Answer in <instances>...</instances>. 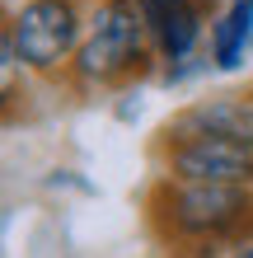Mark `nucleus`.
I'll use <instances>...</instances> for the list:
<instances>
[{"mask_svg":"<svg viewBox=\"0 0 253 258\" xmlns=\"http://www.w3.org/2000/svg\"><path fill=\"white\" fill-rule=\"evenodd\" d=\"M145 225L169 253L206 249V244L234 249L253 239V188L155 178L145 192Z\"/></svg>","mask_w":253,"mask_h":258,"instance_id":"f257e3e1","label":"nucleus"},{"mask_svg":"<svg viewBox=\"0 0 253 258\" xmlns=\"http://www.w3.org/2000/svg\"><path fill=\"white\" fill-rule=\"evenodd\" d=\"M159 71L145 33L141 0H89V28L66 71V85L80 94L99 89H127L136 80H150Z\"/></svg>","mask_w":253,"mask_h":258,"instance_id":"f03ea898","label":"nucleus"},{"mask_svg":"<svg viewBox=\"0 0 253 258\" xmlns=\"http://www.w3.org/2000/svg\"><path fill=\"white\" fill-rule=\"evenodd\" d=\"M89 28V0H19L5 14L0 61L38 80H66Z\"/></svg>","mask_w":253,"mask_h":258,"instance_id":"7ed1b4c3","label":"nucleus"},{"mask_svg":"<svg viewBox=\"0 0 253 258\" xmlns=\"http://www.w3.org/2000/svg\"><path fill=\"white\" fill-rule=\"evenodd\" d=\"M159 178L174 183H234L253 188V146L220 141V136H192V141H155Z\"/></svg>","mask_w":253,"mask_h":258,"instance_id":"20e7f679","label":"nucleus"},{"mask_svg":"<svg viewBox=\"0 0 253 258\" xmlns=\"http://www.w3.org/2000/svg\"><path fill=\"white\" fill-rule=\"evenodd\" d=\"M145 33H150V52L164 71L197 66L206 56V38H211V14L197 0H141Z\"/></svg>","mask_w":253,"mask_h":258,"instance_id":"39448f33","label":"nucleus"},{"mask_svg":"<svg viewBox=\"0 0 253 258\" xmlns=\"http://www.w3.org/2000/svg\"><path fill=\"white\" fill-rule=\"evenodd\" d=\"M192 136H220V141L253 146V89H220V94L188 99L159 122L155 141H192Z\"/></svg>","mask_w":253,"mask_h":258,"instance_id":"423d86ee","label":"nucleus"},{"mask_svg":"<svg viewBox=\"0 0 253 258\" xmlns=\"http://www.w3.org/2000/svg\"><path fill=\"white\" fill-rule=\"evenodd\" d=\"M253 52V0H225L211 14V38H206V61L216 75L244 71Z\"/></svg>","mask_w":253,"mask_h":258,"instance_id":"0eeeda50","label":"nucleus"},{"mask_svg":"<svg viewBox=\"0 0 253 258\" xmlns=\"http://www.w3.org/2000/svg\"><path fill=\"white\" fill-rule=\"evenodd\" d=\"M225 258H253V239H244V244H234V249H225Z\"/></svg>","mask_w":253,"mask_h":258,"instance_id":"6e6552de","label":"nucleus"},{"mask_svg":"<svg viewBox=\"0 0 253 258\" xmlns=\"http://www.w3.org/2000/svg\"><path fill=\"white\" fill-rule=\"evenodd\" d=\"M197 5H202V10H206V14H216V10H220V5H225V0H197Z\"/></svg>","mask_w":253,"mask_h":258,"instance_id":"1a4fd4ad","label":"nucleus"}]
</instances>
